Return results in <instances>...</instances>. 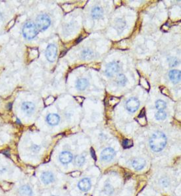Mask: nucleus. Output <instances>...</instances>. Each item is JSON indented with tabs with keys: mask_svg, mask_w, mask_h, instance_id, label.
I'll list each match as a JSON object with an SVG mask.
<instances>
[{
	"mask_svg": "<svg viewBox=\"0 0 181 196\" xmlns=\"http://www.w3.org/2000/svg\"><path fill=\"white\" fill-rule=\"evenodd\" d=\"M45 57L48 61L53 62L57 56V47L53 44L49 45L45 50Z\"/></svg>",
	"mask_w": 181,
	"mask_h": 196,
	"instance_id": "4",
	"label": "nucleus"
},
{
	"mask_svg": "<svg viewBox=\"0 0 181 196\" xmlns=\"http://www.w3.org/2000/svg\"><path fill=\"white\" fill-rule=\"evenodd\" d=\"M140 106V102L136 98L131 97L126 103V108L131 113H134Z\"/></svg>",
	"mask_w": 181,
	"mask_h": 196,
	"instance_id": "5",
	"label": "nucleus"
},
{
	"mask_svg": "<svg viewBox=\"0 0 181 196\" xmlns=\"http://www.w3.org/2000/svg\"><path fill=\"white\" fill-rule=\"evenodd\" d=\"M38 33V28L33 22H27L22 28V34L26 39L32 40L36 37Z\"/></svg>",
	"mask_w": 181,
	"mask_h": 196,
	"instance_id": "2",
	"label": "nucleus"
},
{
	"mask_svg": "<svg viewBox=\"0 0 181 196\" xmlns=\"http://www.w3.org/2000/svg\"><path fill=\"white\" fill-rule=\"evenodd\" d=\"M73 159V155L70 152L63 151L59 155V160L63 164L70 163Z\"/></svg>",
	"mask_w": 181,
	"mask_h": 196,
	"instance_id": "12",
	"label": "nucleus"
},
{
	"mask_svg": "<svg viewBox=\"0 0 181 196\" xmlns=\"http://www.w3.org/2000/svg\"><path fill=\"white\" fill-rule=\"evenodd\" d=\"M88 86V82L86 79H80L77 80L76 88L79 90H84Z\"/></svg>",
	"mask_w": 181,
	"mask_h": 196,
	"instance_id": "15",
	"label": "nucleus"
},
{
	"mask_svg": "<svg viewBox=\"0 0 181 196\" xmlns=\"http://www.w3.org/2000/svg\"><path fill=\"white\" fill-rule=\"evenodd\" d=\"M103 15V10L101 7H96L92 11V16L94 19H97L102 17Z\"/></svg>",
	"mask_w": 181,
	"mask_h": 196,
	"instance_id": "16",
	"label": "nucleus"
},
{
	"mask_svg": "<svg viewBox=\"0 0 181 196\" xmlns=\"http://www.w3.org/2000/svg\"><path fill=\"white\" fill-rule=\"evenodd\" d=\"M82 55L83 59H90L92 58V57L93 53L92 52V51H90V50H86L84 51H83Z\"/></svg>",
	"mask_w": 181,
	"mask_h": 196,
	"instance_id": "21",
	"label": "nucleus"
},
{
	"mask_svg": "<svg viewBox=\"0 0 181 196\" xmlns=\"http://www.w3.org/2000/svg\"><path fill=\"white\" fill-rule=\"evenodd\" d=\"M42 180L45 184H48L53 181V175L51 172H45L42 175Z\"/></svg>",
	"mask_w": 181,
	"mask_h": 196,
	"instance_id": "14",
	"label": "nucleus"
},
{
	"mask_svg": "<svg viewBox=\"0 0 181 196\" xmlns=\"http://www.w3.org/2000/svg\"><path fill=\"white\" fill-rule=\"evenodd\" d=\"M22 109L26 114L30 115L34 112L35 105L32 102H24L22 105Z\"/></svg>",
	"mask_w": 181,
	"mask_h": 196,
	"instance_id": "10",
	"label": "nucleus"
},
{
	"mask_svg": "<svg viewBox=\"0 0 181 196\" xmlns=\"http://www.w3.org/2000/svg\"><path fill=\"white\" fill-rule=\"evenodd\" d=\"M113 187H112L110 184H107V185L105 186V192L107 193L108 194H110L113 193Z\"/></svg>",
	"mask_w": 181,
	"mask_h": 196,
	"instance_id": "25",
	"label": "nucleus"
},
{
	"mask_svg": "<svg viewBox=\"0 0 181 196\" xmlns=\"http://www.w3.org/2000/svg\"><path fill=\"white\" fill-rule=\"evenodd\" d=\"M51 20L46 15H40L36 19V27L40 31H44L50 27Z\"/></svg>",
	"mask_w": 181,
	"mask_h": 196,
	"instance_id": "3",
	"label": "nucleus"
},
{
	"mask_svg": "<svg viewBox=\"0 0 181 196\" xmlns=\"http://www.w3.org/2000/svg\"><path fill=\"white\" fill-rule=\"evenodd\" d=\"M133 141H132V140H128V139L123 140V146L125 148H126H126H131L132 146H133Z\"/></svg>",
	"mask_w": 181,
	"mask_h": 196,
	"instance_id": "24",
	"label": "nucleus"
},
{
	"mask_svg": "<svg viewBox=\"0 0 181 196\" xmlns=\"http://www.w3.org/2000/svg\"><path fill=\"white\" fill-rule=\"evenodd\" d=\"M145 165H146L145 160L140 158L135 159L133 161V162H132V165H133V166L134 167V169L138 170V171L142 169L144 167Z\"/></svg>",
	"mask_w": 181,
	"mask_h": 196,
	"instance_id": "13",
	"label": "nucleus"
},
{
	"mask_svg": "<svg viewBox=\"0 0 181 196\" xmlns=\"http://www.w3.org/2000/svg\"><path fill=\"white\" fill-rule=\"evenodd\" d=\"M2 19H3V16H2V14L0 13V22H1L2 21Z\"/></svg>",
	"mask_w": 181,
	"mask_h": 196,
	"instance_id": "27",
	"label": "nucleus"
},
{
	"mask_svg": "<svg viewBox=\"0 0 181 196\" xmlns=\"http://www.w3.org/2000/svg\"><path fill=\"white\" fill-rule=\"evenodd\" d=\"M136 120L138 121V122L140 125H141L142 126H144L147 124V120H146L144 109L141 111L140 115L138 116L137 119Z\"/></svg>",
	"mask_w": 181,
	"mask_h": 196,
	"instance_id": "17",
	"label": "nucleus"
},
{
	"mask_svg": "<svg viewBox=\"0 0 181 196\" xmlns=\"http://www.w3.org/2000/svg\"><path fill=\"white\" fill-rule=\"evenodd\" d=\"M180 71L177 70H172L169 73V79L175 84H177L180 82Z\"/></svg>",
	"mask_w": 181,
	"mask_h": 196,
	"instance_id": "11",
	"label": "nucleus"
},
{
	"mask_svg": "<svg viewBox=\"0 0 181 196\" xmlns=\"http://www.w3.org/2000/svg\"><path fill=\"white\" fill-rule=\"evenodd\" d=\"M20 194L25 196H30L32 194V189L28 186H23L19 189Z\"/></svg>",
	"mask_w": 181,
	"mask_h": 196,
	"instance_id": "18",
	"label": "nucleus"
},
{
	"mask_svg": "<svg viewBox=\"0 0 181 196\" xmlns=\"http://www.w3.org/2000/svg\"><path fill=\"white\" fill-rule=\"evenodd\" d=\"M75 162L78 166H82L85 162V158L82 155H78L76 157Z\"/></svg>",
	"mask_w": 181,
	"mask_h": 196,
	"instance_id": "23",
	"label": "nucleus"
},
{
	"mask_svg": "<svg viewBox=\"0 0 181 196\" xmlns=\"http://www.w3.org/2000/svg\"><path fill=\"white\" fill-rule=\"evenodd\" d=\"M119 71V65L116 63L112 62L108 64L105 69V74L107 76L112 77L118 73Z\"/></svg>",
	"mask_w": 181,
	"mask_h": 196,
	"instance_id": "6",
	"label": "nucleus"
},
{
	"mask_svg": "<svg viewBox=\"0 0 181 196\" xmlns=\"http://www.w3.org/2000/svg\"><path fill=\"white\" fill-rule=\"evenodd\" d=\"M156 107L159 111H163L166 108V103L163 100H157L156 103Z\"/></svg>",
	"mask_w": 181,
	"mask_h": 196,
	"instance_id": "19",
	"label": "nucleus"
},
{
	"mask_svg": "<svg viewBox=\"0 0 181 196\" xmlns=\"http://www.w3.org/2000/svg\"><path fill=\"white\" fill-rule=\"evenodd\" d=\"M167 144V137L162 132L157 131L152 135L150 140L151 149L155 152L162 151Z\"/></svg>",
	"mask_w": 181,
	"mask_h": 196,
	"instance_id": "1",
	"label": "nucleus"
},
{
	"mask_svg": "<svg viewBox=\"0 0 181 196\" xmlns=\"http://www.w3.org/2000/svg\"><path fill=\"white\" fill-rule=\"evenodd\" d=\"M46 120L49 125L51 126H56L58 125L60 120V117L58 115L51 113L48 115L46 118Z\"/></svg>",
	"mask_w": 181,
	"mask_h": 196,
	"instance_id": "9",
	"label": "nucleus"
},
{
	"mask_svg": "<svg viewBox=\"0 0 181 196\" xmlns=\"http://www.w3.org/2000/svg\"><path fill=\"white\" fill-rule=\"evenodd\" d=\"M167 117V114L163 111H159L156 114V119L157 120H164Z\"/></svg>",
	"mask_w": 181,
	"mask_h": 196,
	"instance_id": "22",
	"label": "nucleus"
},
{
	"mask_svg": "<svg viewBox=\"0 0 181 196\" xmlns=\"http://www.w3.org/2000/svg\"><path fill=\"white\" fill-rule=\"evenodd\" d=\"M91 153H92V157L94 159H96V156H94V153H95V152L94 151V149L92 148L91 149Z\"/></svg>",
	"mask_w": 181,
	"mask_h": 196,
	"instance_id": "26",
	"label": "nucleus"
},
{
	"mask_svg": "<svg viewBox=\"0 0 181 196\" xmlns=\"http://www.w3.org/2000/svg\"><path fill=\"white\" fill-rule=\"evenodd\" d=\"M115 155V151L110 148H105L103 149L101 153V159L103 161H109L112 159Z\"/></svg>",
	"mask_w": 181,
	"mask_h": 196,
	"instance_id": "7",
	"label": "nucleus"
},
{
	"mask_svg": "<svg viewBox=\"0 0 181 196\" xmlns=\"http://www.w3.org/2000/svg\"><path fill=\"white\" fill-rule=\"evenodd\" d=\"M117 82L119 84V85H125L126 82V78L124 74H119V75L117 77Z\"/></svg>",
	"mask_w": 181,
	"mask_h": 196,
	"instance_id": "20",
	"label": "nucleus"
},
{
	"mask_svg": "<svg viewBox=\"0 0 181 196\" xmlns=\"http://www.w3.org/2000/svg\"><path fill=\"white\" fill-rule=\"evenodd\" d=\"M78 186L80 190L83 192H88L91 188V182L90 179L88 178H84L80 180L79 184Z\"/></svg>",
	"mask_w": 181,
	"mask_h": 196,
	"instance_id": "8",
	"label": "nucleus"
}]
</instances>
